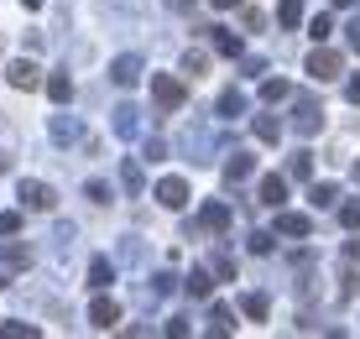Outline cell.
<instances>
[{
    "label": "cell",
    "mask_w": 360,
    "mask_h": 339,
    "mask_svg": "<svg viewBox=\"0 0 360 339\" xmlns=\"http://www.w3.org/2000/svg\"><path fill=\"white\" fill-rule=\"evenodd\" d=\"M152 99L162 115H178L183 99H188V89H183V79H172V73H152Z\"/></svg>",
    "instance_id": "obj_1"
},
{
    "label": "cell",
    "mask_w": 360,
    "mask_h": 339,
    "mask_svg": "<svg viewBox=\"0 0 360 339\" xmlns=\"http://www.w3.org/2000/svg\"><path fill=\"white\" fill-rule=\"evenodd\" d=\"M345 73V58L334 53V47H314V53H308V79L314 84H334Z\"/></svg>",
    "instance_id": "obj_2"
},
{
    "label": "cell",
    "mask_w": 360,
    "mask_h": 339,
    "mask_svg": "<svg viewBox=\"0 0 360 339\" xmlns=\"http://www.w3.org/2000/svg\"><path fill=\"white\" fill-rule=\"evenodd\" d=\"M21 204H27L32 209V215H53V209H58V193H53V188H47V183H21Z\"/></svg>",
    "instance_id": "obj_3"
},
{
    "label": "cell",
    "mask_w": 360,
    "mask_h": 339,
    "mask_svg": "<svg viewBox=\"0 0 360 339\" xmlns=\"http://www.w3.org/2000/svg\"><path fill=\"white\" fill-rule=\"evenodd\" d=\"M319 125H324V110H319V99L303 94V99L292 105V131H297V136H314Z\"/></svg>",
    "instance_id": "obj_4"
},
{
    "label": "cell",
    "mask_w": 360,
    "mask_h": 339,
    "mask_svg": "<svg viewBox=\"0 0 360 339\" xmlns=\"http://www.w3.org/2000/svg\"><path fill=\"white\" fill-rule=\"evenodd\" d=\"M27 261H32L27 245H0V287L16 282V271H27Z\"/></svg>",
    "instance_id": "obj_5"
},
{
    "label": "cell",
    "mask_w": 360,
    "mask_h": 339,
    "mask_svg": "<svg viewBox=\"0 0 360 339\" xmlns=\"http://www.w3.org/2000/svg\"><path fill=\"white\" fill-rule=\"evenodd\" d=\"M89 324H94V329H115V324H120V303H115V298H105V293H99L94 298V303H89Z\"/></svg>",
    "instance_id": "obj_6"
},
{
    "label": "cell",
    "mask_w": 360,
    "mask_h": 339,
    "mask_svg": "<svg viewBox=\"0 0 360 339\" xmlns=\"http://www.w3.org/2000/svg\"><path fill=\"white\" fill-rule=\"evenodd\" d=\"M230 204H219V198H209V204H204V215H198V230H214V235H225L230 230Z\"/></svg>",
    "instance_id": "obj_7"
},
{
    "label": "cell",
    "mask_w": 360,
    "mask_h": 339,
    "mask_svg": "<svg viewBox=\"0 0 360 339\" xmlns=\"http://www.w3.org/2000/svg\"><path fill=\"white\" fill-rule=\"evenodd\" d=\"M110 79H115L120 84V89H136V84H141V58H115V63H110Z\"/></svg>",
    "instance_id": "obj_8"
},
{
    "label": "cell",
    "mask_w": 360,
    "mask_h": 339,
    "mask_svg": "<svg viewBox=\"0 0 360 339\" xmlns=\"http://www.w3.org/2000/svg\"><path fill=\"white\" fill-rule=\"evenodd\" d=\"M157 204H162V209H183V204H188V183H183V178H162V183H157Z\"/></svg>",
    "instance_id": "obj_9"
},
{
    "label": "cell",
    "mask_w": 360,
    "mask_h": 339,
    "mask_svg": "<svg viewBox=\"0 0 360 339\" xmlns=\"http://www.w3.org/2000/svg\"><path fill=\"white\" fill-rule=\"evenodd\" d=\"M277 230L292 235V241H303V235H314V219H308V215H292V209H277Z\"/></svg>",
    "instance_id": "obj_10"
},
{
    "label": "cell",
    "mask_w": 360,
    "mask_h": 339,
    "mask_svg": "<svg viewBox=\"0 0 360 339\" xmlns=\"http://www.w3.org/2000/svg\"><path fill=\"white\" fill-rule=\"evenodd\" d=\"M262 204H266V209H282V204H288V178L266 172V178H262Z\"/></svg>",
    "instance_id": "obj_11"
},
{
    "label": "cell",
    "mask_w": 360,
    "mask_h": 339,
    "mask_svg": "<svg viewBox=\"0 0 360 339\" xmlns=\"http://www.w3.org/2000/svg\"><path fill=\"white\" fill-rule=\"evenodd\" d=\"M251 172H256V157H251V152H235V157L225 162V183H230V188H235V183H245Z\"/></svg>",
    "instance_id": "obj_12"
},
{
    "label": "cell",
    "mask_w": 360,
    "mask_h": 339,
    "mask_svg": "<svg viewBox=\"0 0 360 339\" xmlns=\"http://www.w3.org/2000/svg\"><path fill=\"white\" fill-rule=\"evenodd\" d=\"M11 84H16V89H37V84H42V73H37V63H32V58L11 63Z\"/></svg>",
    "instance_id": "obj_13"
},
{
    "label": "cell",
    "mask_w": 360,
    "mask_h": 339,
    "mask_svg": "<svg viewBox=\"0 0 360 339\" xmlns=\"http://www.w3.org/2000/svg\"><path fill=\"white\" fill-rule=\"evenodd\" d=\"M47 99H53V105H68V99H73V79H68V68L47 79Z\"/></svg>",
    "instance_id": "obj_14"
},
{
    "label": "cell",
    "mask_w": 360,
    "mask_h": 339,
    "mask_svg": "<svg viewBox=\"0 0 360 339\" xmlns=\"http://www.w3.org/2000/svg\"><path fill=\"white\" fill-rule=\"evenodd\" d=\"M183 293H188V298H209V293H214V277H209V271H188V277H183Z\"/></svg>",
    "instance_id": "obj_15"
},
{
    "label": "cell",
    "mask_w": 360,
    "mask_h": 339,
    "mask_svg": "<svg viewBox=\"0 0 360 339\" xmlns=\"http://www.w3.org/2000/svg\"><path fill=\"white\" fill-rule=\"evenodd\" d=\"M136 131H141V110H136V105H120V110H115V136H136Z\"/></svg>",
    "instance_id": "obj_16"
},
{
    "label": "cell",
    "mask_w": 360,
    "mask_h": 339,
    "mask_svg": "<svg viewBox=\"0 0 360 339\" xmlns=\"http://www.w3.org/2000/svg\"><path fill=\"white\" fill-rule=\"evenodd\" d=\"M110 282H115V267H110V256H94V261H89V287H99V293H105Z\"/></svg>",
    "instance_id": "obj_17"
},
{
    "label": "cell",
    "mask_w": 360,
    "mask_h": 339,
    "mask_svg": "<svg viewBox=\"0 0 360 339\" xmlns=\"http://www.w3.org/2000/svg\"><path fill=\"white\" fill-rule=\"evenodd\" d=\"M120 183H126V193H141V188H146V178H141V162H136V157L120 162Z\"/></svg>",
    "instance_id": "obj_18"
},
{
    "label": "cell",
    "mask_w": 360,
    "mask_h": 339,
    "mask_svg": "<svg viewBox=\"0 0 360 339\" xmlns=\"http://www.w3.org/2000/svg\"><path fill=\"white\" fill-rule=\"evenodd\" d=\"M209 32H214V53L219 58H240V37H230L225 27H209Z\"/></svg>",
    "instance_id": "obj_19"
},
{
    "label": "cell",
    "mask_w": 360,
    "mask_h": 339,
    "mask_svg": "<svg viewBox=\"0 0 360 339\" xmlns=\"http://www.w3.org/2000/svg\"><path fill=\"white\" fill-rule=\"evenodd\" d=\"M240 313H245V319H256V324H262L266 313H271V303H266L262 293H245V298H240Z\"/></svg>",
    "instance_id": "obj_20"
},
{
    "label": "cell",
    "mask_w": 360,
    "mask_h": 339,
    "mask_svg": "<svg viewBox=\"0 0 360 339\" xmlns=\"http://www.w3.org/2000/svg\"><path fill=\"white\" fill-rule=\"evenodd\" d=\"M297 21H303V0H282V6H277V27H297Z\"/></svg>",
    "instance_id": "obj_21"
},
{
    "label": "cell",
    "mask_w": 360,
    "mask_h": 339,
    "mask_svg": "<svg viewBox=\"0 0 360 339\" xmlns=\"http://www.w3.org/2000/svg\"><path fill=\"white\" fill-rule=\"evenodd\" d=\"M219 115H230V120L245 115V94L240 89H225V94H219Z\"/></svg>",
    "instance_id": "obj_22"
},
{
    "label": "cell",
    "mask_w": 360,
    "mask_h": 339,
    "mask_svg": "<svg viewBox=\"0 0 360 339\" xmlns=\"http://www.w3.org/2000/svg\"><path fill=\"white\" fill-rule=\"evenodd\" d=\"M288 94H292V84H288V79H266V84H262V99H266V105H282Z\"/></svg>",
    "instance_id": "obj_23"
},
{
    "label": "cell",
    "mask_w": 360,
    "mask_h": 339,
    "mask_svg": "<svg viewBox=\"0 0 360 339\" xmlns=\"http://www.w3.org/2000/svg\"><path fill=\"white\" fill-rule=\"evenodd\" d=\"M277 136H282V120H271V115H256V141H277Z\"/></svg>",
    "instance_id": "obj_24"
},
{
    "label": "cell",
    "mask_w": 360,
    "mask_h": 339,
    "mask_svg": "<svg viewBox=\"0 0 360 339\" xmlns=\"http://www.w3.org/2000/svg\"><path fill=\"white\" fill-rule=\"evenodd\" d=\"M308 198H314V209H324V204L340 198V188H334V183H314V188H308Z\"/></svg>",
    "instance_id": "obj_25"
},
{
    "label": "cell",
    "mask_w": 360,
    "mask_h": 339,
    "mask_svg": "<svg viewBox=\"0 0 360 339\" xmlns=\"http://www.w3.org/2000/svg\"><path fill=\"white\" fill-rule=\"evenodd\" d=\"M288 172H292V178H308V172H314V152H292L288 157Z\"/></svg>",
    "instance_id": "obj_26"
},
{
    "label": "cell",
    "mask_w": 360,
    "mask_h": 339,
    "mask_svg": "<svg viewBox=\"0 0 360 339\" xmlns=\"http://www.w3.org/2000/svg\"><path fill=\"white\" fill-rule=\"evenodd\" d=\"M53 141H63V146H68V141H79V125L58 115V120H53Z\"/></svg>",
    "instance_id": "obj_27"
},
{
    "label": "cell",
    "mask_w": 360,
    "mask_h": 339,
    "mask_svg": "<svg viewBox=\"0 0 360 339\" xmlns=\"http://www.w3.org/2000/svg\"><path fill=\"white\" fill-rule=\"evenodd\" d=\"M340 224H345V230H360V198L340 204Z\"/></svg>",
    "instance_id": "obj_28"
},
{
    "label": "cell",
    "mask_w": 360,
    "mask_h": 339,
    "mask_svg": "<svg viewBox=\"0 0 360 339\" xmlns=\"http://www.w3.org/2000/svg\"><path fill=\"white\" fill-rule=\"evenodd\" d=\"M204 68H209L204 53H188V58H183V73H188V79H204Z\"/></svg>",
    "instance_id": "obj_29"
},
{
    "label": "cell",
    "mask_w": 360,
    "mask_h": 339,
    "mask_svg": "<svg viewBox=\"0 0 360 339\" xmlns=\"http://www.w3.org/2000/svg\"><path fill=\"white\" fill-rule=\"evenodd\" d=\"M329 32H334V21H329V16H314V21H308V37H314V42H324Z\"/></svg>",
    "instance_id": "obj_30"
},
{
    "label": "cell",
    "mask_w": 360,
    "mask_h": 339,
    "mask_svg": "<svg viewBox=\"0 0 360 339\" xmlns=\"http://www.w3.org/2000/svg\"><path fill=\"white\" fill-rule=\"evenodd\" d=\"M84 193H89L94 204H110V183H99V178H89V183H84Z\"/></svg>",
    "instance_id": "obj_31"
},
{
    "label": "cell",
    "mask_w": 360,
    "mask_h": 339,
    "mask_svg": "<svg viewBox=\"0 0 360 339\" xmlns=\"http://www.w3.org/2000/svg\"><path fill=\"white\" fill-rule=\"evenodd\" d=\"M355 293H360V277H355V271H340V298H345V303H350Z\"/></svg>",
    "instance_id": "obj_32"
},
{
    "label": "cell",
    "mask_w": 360,
    "mask_h": 339,
    "mask_svg": "<svg viewBox=\"0 0 360 339\" xmlns=\"http://www.w3.org/2000/svg\"><path fill=\"white\" fill-rule=\"evenodd\" d=\"M0 334H6V339H37V324H6Z\"/></svg>",
    "instance_id": "obj_33"
},
{
    "label": "cell",
    "mask_w": 360,
    "mask_h": 339,
    "mask_svg": "<svg viewBox=\"0 0 360 339\" xmlns=\"http://www.w3.org/2000/svg\"><path fill=\"white\" fill-rule=\"evenodd\" d=\"M21 230V215L16 209H0V235H16Z\"/></svg>",
    "instance_id": "obj_34"
},
{
    "label": "cell",
    "mask_w": 360,
    "mask_h": 339,
    "mask_svg": "<svg viewBox=\"0 0 360 339\" xmlns=\"http://www.w3.org/2000/svg\"><path fill=\"white\" fill-rule=\"evenodd\" d=\"M172 287H178V277H172V271H157V287H152V298H167Z\"/></svg>",
    "instance_id": "obj_35"
},
{
    "label": "cell",
    "mask_w": 360,
    "mask_h": 339,
    "mask_svg": "<svg viewBox=\"0 0 360 339\" xmlns=\"http://www.w3.org/2000/svg\"><path fill=\"white\" fill-rule=\"evenodd\" d=\"M214 271L230 282V277H235V256H225V250H219V256H214Z\"/></svg>",
    "instance_id": "obj_36"
},
{
    "label": "cell",
    "mask_w": 360,
    "mask_h": 339,
    "mask_svg": "<svg viewBox=\"0 0 360 339\" xmlns=\"http://www.w3.org/2000/svg\"><path fill=\"white\" fill-rule=\"evenodd\" d=\"M251 250H256V256H266V250H271V235L256 230V235H251Z\"/></svg>",
    "instance_id": "obj_37"
},
{
    "label": "cell",
    "mask_w": 360,
    "mask_h": 339,
    "mask_svg": "<svg viewBox=\"0 0 360 339\" xmlns=\"http://www.w3.org/2000/svg\"><path fill=\"white\" fill-rule=\"evenodd\" d=\"M162 157H167V146H162V141L152 136V141H146V162H162Z\"/></svg>",
    "instance_id": "obj_38"
},
{
    "label": "cell",
    "mask_w": 360,
    "mask_h": 339,
    "mask_svg": "<svg viewBox=\"0 0 360 339\" xmlns=\"http://www.w3.org/2000/svg\"><path fill=\"white\" fill-rule=\"evenodd\" d=\"M345 37H350V47H355V53H360V16L350 21V27H345Z\"/></svg>",
    "instance_id": "obj_39"
},
{
    "label": "cell",
    "mask_w": 360,
    "mask_h": 339,
    "mask_svg": "<svg viewBox=\"0 0 360 339\" xmlns=\"http://www.w3.org/2000/svg\"><path fill=\"white\" fill-rule=\"evenodd\" d=\"M345 94H350V105H360V73H355L350 84H345Z\"/></svg>",
    "instance_id": "obj_40"
},
{
    "label": "cell",
    "mask_w": 360,
    "mask_h": 339,
    "mask_svg": "<svg viewBox=\"0 0 360 339\" xmlns=\"http://www.w3.org/2000/svg\"><path fill=\"white\" fill-rule=\"evenodd\" d=\"M345 256H350L355 267H360V241H350V245H345Z\"/></svg>",
    "instance_id": "obj_41"
},
{
    "label": "cell",
    "mask_w": 360,
    "mask_h": 339,
    "mask_svg": "<svg viewBox=\"0 0 360 339\" xmlns=\"http://www.w3.org/2000/svg\"><path fill=\"white\" fill-rule=\"evenodd\" d=\"M21 6H27V11H37V6H42V0H21Z\"/></svg>",
    "instance_id": "obj_42"
},
{
    "label": "cell",
    "mask_w": 360,
    "mask_h": 339,
    "mask_svg": "<svg viewBox=\"0 0 360 339\" xmlns=\"http://www.w3.org/2000/svg\"><path fill=\"white\" fill-rule=\"evenodd\" d=\"M214 6H219V11H230V6H235V0H214Z\"/></svg>",
    "instance_id": "obj_43"
},
{
    "label": "cell",
    "mask_w": 360,
    "mask_h": 339,
    "mask_svg": "<svg viewBox=\"0 0 360 339\" xmlns=\"http://www.w3.org/2000/svg\"><path fill=\"white\" fill-rule=\"evenodd\" d=\"M355 183H360V162H355Z\"/></svg>",
    "instance_id": "obj_44"
},
{
    "label": "cell",
    "mask_w": 360,
    "mask_h": 339,
    "mask_svg": "<svg viewBox=\"0 0 360 339\" xmlns=\"http://www.w3.org/2000/svg\"><path fill=\"white\" fill-rule=\"evenodd\" d=\"M0 53H6V42H0Z\"/></svg>",
    "instance_id": "obj_45"
}]
</instances>
